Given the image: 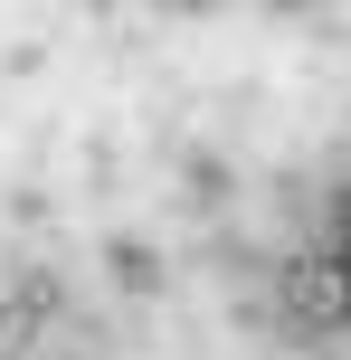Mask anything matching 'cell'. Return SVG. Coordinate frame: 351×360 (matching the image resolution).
Here are the masks:
<instances>
[{
  "mask_svg": "<svg viewBox=\"0 0 351 360\" xmlns=\"http://www.w3.org/2000/svg\"><path fill=\"white\" fill-rule=\"evenodd\" d=\"M285 304H295L304 323H333V313H351V294H342V256H333V247L304 256V266L285 275Z\"/></svg>",
  "mask_w": 351,
  "mask_h": 360,
  "instance_id": "cell-1",
  "label": "cell"
},
{
  "mask_svg": "<svg viewBox=\"0 0 351 360\" xmlns=\"http://www.w3.org/2000/svg\"><path fill=\"white\" fill-rule=\"evenodd\" d=\"M333 256H351V190H333Z\"/></svg>",
  "mask_w": 351,
  "mask_h": 360,
  "instance_id": "cell-2",
  "label": "cell"
},
{
  "mask_svg": "<svg viewBox=\"0 0 351 360\" xmlns=\"http://www.w3.org/2000/svg\"><path fill=\"white\" fill-rule=\"evenodd\" d=\"M342 294H351V256H342Z\"/></svg>",
  "mask_w": 351,
  "mask_h": 360,
  "instance_id": "cell-3",
  "label": "cell"
}]
</instances>
